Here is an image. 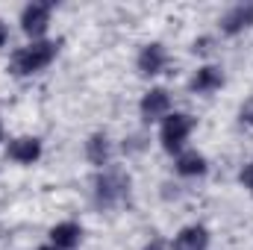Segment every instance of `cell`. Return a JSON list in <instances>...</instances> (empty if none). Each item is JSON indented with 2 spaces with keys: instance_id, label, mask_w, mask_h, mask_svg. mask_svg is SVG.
I'll list each match as a JSON object with an SVG mask.
<instances>
[{
  "instance_id": "cell-1",
  "label": "cell",
  "mask_w": 253,
  "mask_h": 250,
  "mask_svg": "<svg viewBox=\"0 0 253 250\" xmlns=\"http://www.w3.org/2000/svg\"><path fill=\"white\" fill-rule=\"evenodd\" d=\"M56 59V44L53 42H33L27 47H21L15 56H12V71L18 77H27V74H36L42 68Z\"/></svg>"
},
{
  "instance_id": "cell-2",
  "label": "cell",
  "mask_w": 253,
  "mask_h": 250,
  "mask_svg": "<svg viewBox=\"0 0 253 250\" xmlns=\"http://www.w3.org/2000/svg\"><path fill=\"white\" fill-rule=\"evenodd\" d=\"M126 191H129V177L124 171L112 168V171H103L97 180H94V197L100 206H115L118 200H124Z\"/></svg>"
},
{
  "instance_id": "cell-3",
  "label": "cell",
  "mask_w": 253,
  "mask_h": 250,
  "mask_svg": "<svg viewBox=\"0 0 253 250\" xmlns=\"http://www.w3.org/2000/svg\"><path fill=\"white\" fill-rule=\"evenodd\" d=\"M191 126H194V121H191L189 115H183V112L168 115L165 124H162V147H165L168 153H177V150L183 147V141L189 138Z\"/></svg>"
},
{
  "instance_id": "cell-4",
  "label": "cell",
  "mask_w": 253,
  "mask_h": 250,
  "mask_svg": "<svg viewBox=\"0 0 253 250\" xmlns=\"http://www.w3.org/2000/svg\"><path fill=\"white\" fill-rule=\"evenodd\" d=\"M50 12H53L50 3H30V6L24 9V15H21L24 33L33 36V39L44 36V30H47V24H50Z\"/></svg>"
},
{
  "instance_id": "cell-5",
  "label": "cell",
  "mask_w": 253,
  "mask_h": 250,
  "mask_svg": "<svg viewBox=\"0 0 253 250\" xmlns=\"http://www.w3.org/2000/svg\"><path fill=\"white\" fill-rule=\"evenodd\" d=\"M248 27H253V3H239L230 12H224V18H221V33H227V36H239Z\"/></svg>"
},
{
  "instance_id": "cell-6",
  "label": "cell",
  "mask_w": 253,
  "mask_h": 250,
  "mask_svg": "<svg viewBox=\"0 0 253 250\" xmlns=\"http://www.w3.org/2000/svg\"><path fill=\"white\" fill-rule=\"evenodd\" d=\"M171 109V97L165 88H150L144 97H141V118L144 121H153V118H162L168 115Z\"/></svg>"
},
{
  "instance_id": "cell-7",
  "label": "cell",
  "mask_w": 253,
  "mask_h": 250,
  "mask_svg": "<svg viewBox=\"0 0 253 250\" xmlns=\"http://www.w3.org/2000/svg\"><path fill=\"white\" fill-rule=\"evenodd\" d=\"M39 156H42V141H39V138L24 135V138H15V141L9 144V159H15V162H21V165H33Z\"/></svg>"
},
{
  "instance_id": "cell-8",
  "label": "cell",
  "mask_w": 253,
  "mask_h": 250,
  "mask_svg": "<svg viewBox=\"0 0 253 250\" xmlns=\"http://www.w3.org/2000/svg\"><path fill=\"white\" fill-rule=\"evenodd\" d=\"M206 248H209V233L200 224L180 230L177 239H174V250H206Z\"/></svg>"
},
{
  "instance_id": "cell-9",
  "label": "cell",
  "mask_w": 253,
  "mask_h": 250,
  "mask_svg": "<svg viewBox=\"0 0 253 250\" xmlns=\"http://www.w3.org/2000/svg\"><path fill=\"white\" fill-rule=\"evenodd\" d=\"M80 236H83V230H80V224H74V221L56 224V227L50 230V242H53L56 250H74L80 245Z\"/></svg>"
},
{
  "instance_id": "cell-10",
  "label": "cell",
  "mask_w": 253,
  "mask_h": 250,
  "mask_svg": "<svg viewBox=\"0 0 253 250\" xmlns=\"http://www.w3.org/2000/svg\"><path fill=\"white\" fill-rule=\"evenodd\" d=\"M165 62H168V53H165L162 44H147V47L138 53V71L147 74V77L159 74V71L165 68Z\"/></svg>"
},
{
  "instance_id": "cell-11",
  "label": "cell",
  "mask_w": 253,
  "mask_h": 250,
  "mask_svg": "<svg viewBox=\"0 0 253 250\" xmlns=\"http://www.w3.org/2000/svg\"><path fill=\"white\" fill-rule=\"evenodd\" d=\"M221 85H224V74H221V68H215V65L200 68V71L194 74V80H191V91H200V94H209V91H215V88H221Z\"/></svg>"
},
{
  "instance_id": "cell-12",
  "label": "cell",
  "mask_w": 253,
  "mask_h": 250,
  "mask_svg": "<svg viewBox=\"0 0 253 250\" xmlns=\"http://www.w3.org/2000/svg\"><path fill=\"white\" fill-rule=\"evenodd\" d=\"M85 156H88V162H91V165H97V168L109 165V156H112L109 138H106L103 132H94V135L85 141Z\"/></svg>"
},
{
  "instance_id": "cell-13",
  "label": "cell",
  "mask_w": 253,
  "mask_h": 250,
  "mask_svg": "<svg viewBox=\"0 0 253 250\" xmlns=\"http://www.w3.org/2000/svg\"><path fill=\"white\" fill-rule=\"evenodd\" d=\"M206 171V159L197 153V150H186L177 156V174L183 177H200Z\"/></svg>"
},
{
  "instance_id": "cell-14",
  "label": "cell",
  "mask_w": 253,
  "mask_h": 250,
  "mask_svg": "<svg viewBox=\"0 0 253 250\" xmlns=\"http://www.w3.org/2000/svg\"><path fill=\"white\" fill-rule=\"evenodd\" d=\"M239 180H242V186H245V188H251V191H253V162H251V165H245V168H242Z\"/></svg>"
},
{
  "instance_id": "cell-15",
  "label": "cell",
  "mask_w": 253,
  "mask_h": 250,
  "mask_svg": "<svg viewBox=\"0 0 253 250\" xmlns=\"http://www.w3.org/2000/svg\"><path fill=\"white\" fill-rule=\"evenodd\" d=\"M242 121H245V124H253V100H248V103L242 106Z\"/></svg>"
},
{
  "instance_id": "cell-16",
  "label": "cell",
  "mask_w": 253,
  "mask_h": 250,
  "mask_svg": "<svg viewBox=\"0 0 253 250\" xmlns=\"http://www.w3.org/2000/svg\"><path fill=\"white\" fill-rule=\"evenodd\" d=\"M144 250H165V242L162 239H153L150 245H144Z\"/></svg>"
},
{
  "instance_id": "cell-17",
  "label": "cell",
  "mask_w": 253,
  "mask_h": 250,
  "mask_svg": "<svg viewBox=\"0 0 253 250\" xmlns=\"http://www.w3.org/2000/svg\"><path fill=\"white\" fill-rule=\"evenodd\" d=\"M6 39H9V30H6V24H3V21H0V47H3V44H6Z\"/></svg>"
},
{
  "instance_id": "cell-18",
  "label": "cell",
  "mask_w": 253,
  "mask_h": 250,
  "mask_svg": "<svg viewBox=\"0 0 253 250\" xmlns=\"http://www.w3.org/2000/svg\"><path fill=\"white\" fill-rule=\"evenodd\" d=\"M42 250H56V248H42Z\"/></svg>"
}]
</instances>
